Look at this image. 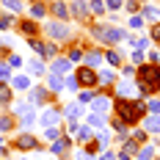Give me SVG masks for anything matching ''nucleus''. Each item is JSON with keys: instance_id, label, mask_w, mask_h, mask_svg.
<instances>
[{"instance_id": "nucleus-36", "label": "nucleus", "mask_w": 160, "mask_h": 160, "mask_svg": "<svg viewBox=\"0 0 160 160\" xmlns=\"http://www.w3.org/2000/svg\"><path fill=\"white\" fill-rule=\"evenodd\" d=\"M44 14H47V8H44L42 3H33V6H31V17H33V19H42Z\"/></svg>"}, {"instance_id": "nucleus-51", "label": "nucleus", "mask_w": 160, "mask_h": 160, "mask_svg": "<svg viewBox=\"0 0 160 160\" xmlns=\"http://www.w3.org/2000/svg\"><path fill=\"white\" fill-rule=\"evenodd\" d=\"M124 8L132 11V14H138V0H127V3H124Z\"/></svg>"}, {"instance_id": "nucleus-32", "label": "nucleus", "mask_w": 160, "mask_h": 160, "mask_svg": "<svg viewBox=\"0 0 160 160\" xmlns=\"http://www.w3.org/2000/svg\"><path fill=\"white\" fill-rule=\"evenodd\" d=\"M28 72H31V75H44V64H42L39 58H33L31 64H28Z\"/></svg>"}, {"instance_id": "nucleus-40", "label": "nucleus", "mask_w": 160, "mask_h": 160, "mask_svg": "<svg viewBox=\"0 0 160 160\" xmlns=\"http://www.w3.org/2000/svg\"><path fill=\"white\" fill-rule=\"evenodd\" d=\"M135 72H138V66H135V64H130V66H122V78H124V80L135 78Z\"/></svg>"}, {"instance_id": "nucleus-53", "label": "nucleus", "mask_w": 160, "mask_h": 160, "mask_svg": "<svg viewBox=\"0 0 160 160\" xmlns=\"http://www.w3.org/2000/svg\"><path fill=\"white\" fill-rule=\"evenodd\" d=\"M152 39L160 44V22H155V28H152Z\"/></svg>"}, {"instance_id": "nucleus-13", "label": "nucleus", "mask_w": 160, "mask_h": 160, "mask_svg": "<svg viewBox=\"0 0 160 160\" xmlns=\"http://www.w3.org/2000/svg\"><path fill=\"white\" fill-rule=\"evenodd\" d=\"M47 91H52V94H58V91H64V78L61 75H47Z\"/></svg>"}, {"instance_id": "nucleus-24", "label": "nucleus", "mask_w": 160, "mask_h": 160, "mask_svg": "<svg viewBox=\"0 0 160 160\" xmlns=\"http://www.w3.org/2000/svg\"><path fill=\"white\" fill-rule=\"evenodd\" d=\"M144 130H146V132H158V130H160V113H158V116L144 119Z\"/></svg>"}, {"instance_id": "nucleus-28", "label": "nucleus", "mask_w": 160, "mask_h": 160, "mask_svg": "<svg viewBox=\"0 0 160 160\" xmlns=\"http://www.w3.org/2000/svg\"><path fill=\"white\" fill-rule=\"evenodd\" d=\"M19 31L25 33V36H36V33H39V25H36V22H31V19H25V22L19 25Z\"/></svg>"}, {"instance_id": "nucleus-57", "label": "nucleus", "mask_w": 160, "mask_h": 160, "mask_svg": "<svg viewBox=\"0 0 160 160\" xmlns=\"http://www.w3.org/2000/svg\"><path fill=\"white\" fill-rule=\"evenodd\" d=\"M22 160H28V158H22Z\"/></svg>"}, {"instance_id": "nucleus-19", "label": "nucleus", "mask_w": 160, "mask_h": 160, "mask_svg": "<svg viewBox=\"0 0 160 160\" xmlns=\"http://www.w3.org/2000/svg\"><path fill=\"white\" fill-rule=\"evenodd\" d=\"M97 83H102V86H116V72H113V69L99 72V75H97Z\"/></svg>"}, {"instance_id": "nucleus-20", "label": "nucleus", "mask_w": 160, "mask_h": 160, "mask_svg": "<svg viewBox=\"0 0 160 160\" xmlns=\"http://www.w3.org/2000/svg\"><path fill=\"white\" fill-rule=\"evenodd\" d=\"M111 127L116 130V135H119V138H122V141H127V124H124V122H122V119H111Z\"/></svg>"}, {"instance_id": "nucleus-27", "label": "nucleus", "mask_w": 160, "mask_h": 160, "mask_svg": "<svg viewBox=\"0 0 160 160\" xmlns=\"http://www.w3.org/2000/svg\"><path fill=\"white\" fill-rule=\"evenodd\" d=\"M135 160H155V146H141L138 149V155H135Z\"/></svg>"}, {"instance_id": "nucleus-8", "label": "nucleus", "mask_w": 160, "mask_h": 160, "mask_svg": "<svg viewBox=\"0 0 160 160\" xmlns=\"http://www.w3.org/2000/svg\"><path fill=\"white\" fill-rule=\"evenodd\" d=\"M69 17H75L78 22H86V19H88V3H86V0H72Z\"/></svg>"}, {"instance_id": "nucleus-35", "label": "nucleus", "mask_w": 160, "mask_h": 160, "mask_svg": "<svg viewBox=\"0 0 160 160\" xmlns=\"http://www.w3.org/2000/svg\"><path fill=\"white\" fill-rule=\"evenodd\" d=\"M88 11H94L97 17H102L105 14V3H102V0H91V3H88Z\"/></svg>"}, {"instance_id": "nucleus-34", "label": "nucleus", "mask_w": 160, "mask_h": 160, "mask_svg": "<svg viewBox=\"0 0 160 160\" xmlns=\"http://www.w3.org/2000/svg\"><path fill=\"white\" fill-rule=\"evenodd\" d=\"M144 22H146V17H144V14H132V17H130V28H132V31L144 28Z\"/></svg>"}, {"instance_id": "nucleus-33", "label": "nucleus", "mask_w": 160, "mask_h": 160, "mask_svg": "<svg viewBox=\"0 0 160 160\" xmlns=\"http://www.w3.org/2000/svg\"><path fill=\"white\" fill-rule=\"evenodd\" d=\"M141 14H144L146 19H160V8H158V6H144Z\"/></svg>"}, {"instance_id": "nucleus-47", "label": "nucleus", "mask_w": 160, "mask_h": 160, "mask_svg": "<svg viewBox=\"0 0 160 160\" xmlns=\"http://www.w3.org/2000/svg\"><path fill=\"white\" fill-rule=\"evenodd\" d=\"M124 6V0H105V8H111V11H119Z\"/></svg>"}, {"instance_id": "nucleus-9", "label": "nucleus", "mask_w": 160, "mask_h": 160, "mask_svg": "<svg viewBox=\"0 0 160 160\" xmlns=\"http://www.w3.org/2000/svg\"><path fill=\"white\" fill-rule=\"evenodd\" d=\"M69 146H72V138H58V141H52L50 144V155H58V158H64L66 152H69Z\"/></svg>"}, {"instance_id": "nucleus-15", "label": "nucleus", "mask_w": 160, "mask_h": 160, "mask_svg": "<svg viewBox=\"0 0 160 160\" xmlns=\"http://www.w3.org/2000/svg\"><path fill=\"white\" fill-rule=\"evenodd\" d=\"M47 99V88H42V86H31V105H42Z\"/></svg>"}, {"instance_id": "nucleus-18", "label": "nucleus", "mask_w": 160, "mask_h": 160, "mask_svg": "<svg viewBox=\"0 0 160 160\" xmlns=\"http://www.w3.org/2000/svg\"><path fill=\"white\" fill-rule=\"evenodd\" d=\"M83 58H86V66H94V69L102 64V52H99V50H88Z\"/></svg>"}, {"instance_id": "nucleus-44", "label": "nucleus", "mask_w": 160, "mask_h": 160, "mask_svg": "<svg viewBox=\"0 0 160 160\" xmlns=\"http://www.w3.org/2000/svg\"><path fill=\"white\" fill-rule=\"evenodd\" d=\"M3 6H6V8H11V11H17V14L22 11V3H19V0H3Z\"/></svg>"}, {"instance_id": "nucleus-49", "label": "nucleus", "mask_w": 160, "mask_h": 160, "mask_svg": "<svg viewBox=\"0 0 160 160\" xmlns=\"http://www.w3.org/2000/svg\"><path fill=\"white\" fill-rule=\"evenodd\" d=\"M144 58H146V55H144V50H135V52H132V64H135V66H141V64H144Z\"/></svg>"}, {"instance_id": "nucleus-2", "label": "nucleus", "mask_w": 160, "mask_h": 160, "mask_svg": "<svg viewBox=\"0 0 160 160\" xmlns=\"http://www.w3.org/2000/svg\"><path fill=\"white\" fill-rule=\"evenodd\" d=\"M135 78H138V91H141V99H146L149 94H155L160 91V66L158 64H141L138 66V72H135Z\"/></svg>"}, {"instance_id": "nucleus-6", "label": "nucleus", "mask_w": 160, "mask_h": 160, "mask_svg": "<svg viewBox=\"0 0 160 160\" xmlns=\"http://www.w3.org/2000/svg\"><path fill=\"white\" fill-rule=\"evenodd\" d=\"M91 111H94V113H102V116H108V119H111V113H113V102H111L105 94H97L94 99H91Z\"/></svg>"}, {"instance_id": "nucleus-5", "label": "nucleus", "mask_w": 160, "mask_h": 160, "mask_svg": "<svg viewBox=\"0 0 160 160\" xmlns=\"http://www.w3.org/2000/svg\"><path fill=\"white\" fill-rule=\"evenodd\" d=\"M75 80L80 88H94L97 86V69L94 66H78L75 69Z\"/></svg>"}, {"instance_id": "nucleus-25", "label": "nucleus", "mask_w": 160, "mask_h": 160, "mask_svg": "<svg viewBox=\"0 0 160 160\" xmlns=\"http://www.w3.org/2000/svg\"><path fill=\"white\" fill-rule=\"evenodd\" d=\"M138 149H141V144H138V141H135V138H132V141H124V146H122V155H138Z\"/></svg>"}, {"instance_id": "nucleus-23", "label": "nucleus", "mask_w": 160, "mask_h": 160, "mask_svg": "<svg viewBox=\"0 0 160 160\" xmlns=\"http://www.w3.org/2000/svg\"><path fill=\"white\" fill-rule=\"evenodd\" d=\"M33 124H36V113H33V111H25L22 116H19V127H22V130L33 127Z\"/></svg>"}, {"instance_id": "nucleus-52", "label": "nucleus", "mask_w": 160, "mask_h": 160, "mask_svg": "<svg viewBox=\"0 0 160 160\" xmlns=\"http://www.w3.org/2000/svg\"><path fill=\"white\" fill-rule=\"evenodd\" d=\"M94 91H80V102H91V99H94Z\"/></svg>"}, {"instance_id": "nucleus-37", "label": "nucleus", "mask_w": 160, "mask_h": 160, "mask_svg": "<svg viewBox=\"0 0 160 160\" xmlns=\"http://www.w3.org/2000/svg\"><path fill=\"white\" fill-rule=\"evenodd\" d=\"M11 102V88H6V86H0V108H6Z\"/></svg>"}, {"instance_id": "nucleus-14", "label": "nucleus", "mask_w": 160, "mask_h": 160, "mask_svg": "<svg viewBox=\"0 0 160 160\" xmlns=\"http://www.w3.org/2000/svg\"><path fill=\"white\" fill-rule=\"evenodd\" d=\"M39 146V141L33 138L31 132H22L19 138H17V149H36Z\"/></svg>"}, {"instance_id": "nucleus-12", "label": "nucleus", "mask_w": 160, "mask_h": 160, "mask_svg": "<svg viewBox=\"0 0 160 160\" xmlns=\"http://www.w3.org/2000/svg\"><path fill=\"white\" fill-rule=\"evenodd\" d=\"M69 69H72V61L69 58H52V72L55 75L64 78V75H69Z\"/></svg>"}, {"instance_id": "nucleus-29", "label": "nucleus", "mask_w": 160, "mask_h": 160, "mask_svg": "<svg viewBox=\"0 0 160 160\" xmlns=\"http://www.w3.org/2000/svg\"><path fill=\"white\" fill-rule=\"evenodd\" d=\"M61 135H64V132H61V127H58V124H55V127H44V138H47L50 144H52V141H58Z\"/></svg>"}, {"instance_id": "nucleus-50", "label": "nucleus", "mask_w": 160, "mask_h": 160, "mask_svg": "<svg viewBox=\"0 0 160 160\" xmlns=\"http://www.w3.org/2000/svg\"><path fill=\"white\" fill-rule=\"evenodd\" d=\"M25 111H31V105H28V102H17V105H14V113H17V116H22Z\"/></svg>"}, {"instance_id": "nucleus-48", "label": "nucleus", "mask_w": 160, "mask_h": 160, "mask_svg": "<svg viewBox=\"0 0 160 160\" xmlns=\"http://www.w3.org/2000/svg\"><path fill=\"white\" fill-rule=\"evenodd\" d=\"M64 88H69V91H80V86H78V80H75V78H66L64 80Z\"/></svg>"}, {"instance_id": "nucleus-17", "label": "nucleus", "mask_w": 160, "mask_h": 160, "mask_svg": "<svg viewBox=\"0 0 160 160\" xmlns=\"http://www.w3.org/2000/svg\"><path fill=\"white\" fill-rule=\"evenodd\" d=\"M80 113H83V102H69V105L64 108V116H66V119H72V122L78 119Z\"/></svg>"}, {"instance_id": "nucleus-7", "label": "nucleus", "mask_w": 160, "mask_h": 160, "mask_svg": "<svg viewBox=\"0 0 160 160\" xmlns=\"http://www.w3.org/2000/svg\"><path fill=\"white\" fill-rule=\"evenodd\" d=\"M113 88H116V97H127V99H141V91H138V86H132V83H127V80L116 83Z\"/></svg>"}, {"instance_id": "nucleus-30", "label": "nucleus", "mask_w": 160, "mask_h": 160, "mask_svg": "<svg viewBox=\"0 0 160 160\" xmlns=\"http://www.w3.org/2000/svg\"><path fill=\"white\" fill-rule=\"evenodd\" d=\"M94 141H97V146H99V149H108V144H111V132H105V130H102V132H97Z\"/></svg>"}, {"instance_id": "nucleus-39", "label": "nucleus", "mask_w": 160, "mask_h": 160, "mask_svg": "<svg viewBox=\"0 0 160 160\" xmlns=\"http://www.w3.org/2000/svg\"><path fill=\"white\" fill-rule=\"evenodd\" d=\"M130 44H132L135 50H146V47H149V39H144V36H135Z\"/></svg>"}, {"instance_id": "nucleus-54", "label": "nucleus", "mask_w": 160, "mask_h": 160, "mask_svg": "<svg viewBox=\"0 0 160 160\" xmlns=\"http://www.w3.org/2000/svg\"><path fill=\"white\" fill-rule=\"evenodd\" d=\"M8 64L11 66H22V58H19V55H8Z\"/></svg>"}, {"instance_id": "nucleus-43", "label": "nucleus", "mask_w": 160, "mask_h": 160, "mask_svg": "<svg viewBox=\"0 0 160 160\" xmlns=\"http://www.w3.org/2000/svg\"><path fill=\"white\" fill-rule=\"evenodd\" d=\"M11 25H14V17H11V14H3V17H0V28H3V31H8Z\"/></svg>"}, {"instance_id": "nucleus-21", "label": "nucleus", "mask_w": 160, "mask_h": 160, "mask_svg": "<svg viewBox=\"0 0 160 160\" xmlns=\"http://www.w3.org/2000/svg\"><path fill=\"white\" fill-rule=\"evenodd\" d=\"M11 86H14L17 91H31V80L25 78V75H17V78H11Z\"/></svg>"}, {"instance_id": "nucleus-22", "label": "nucleus", "mask_w": 160, "mask_h": 160, "mask_svg": "<svg viewBox=\"0 0 160 160\" xmlns=\"http://www.w3.org/2000/svg\"><path fill=\"white\" fill-rule=\"evenodd\" d=\"M52 14L58 17V19H69V8H66L61 0H52Z\"/></svg>"}, {"instance_id": "nucleus-41", "label": "nucleus", "mask_w": 160, "mask_h": 160, "mask_svg": "<svg viewBox=\"0 0 160 160\" xmlns=\"http://www.w3.org/2000/svg\"><path fill=\"white\" fill-rule=\"evenodd\" d=\"M0 80H3V83L11 80V66H8V64H0Z\"/></svg>"}, {"instance_id": "nucleus-3", "label": "nucleus", "mask_w": 160, "mask_h": 160, "mask_svg": "<svg viewBox=\"0 0 160 160\" xmlns=\"http://www.w3.org/2000/svg\"><path fill=\"white\" fill-rule=\"evenodd\" d=\"M91 36H94L97 42H102V44H116V42L127 39V31H124V28H105V25H94V28H91Z\"/></svg>"}, {"instance_id": "nucleus-55", "label": "nucleus", "mask_w": 160, "mask_h": 160, "mask_svg": "<svg viewBox=\"0 0 160 160\" xmlns=\"http://www.w3.org/2000/svg\"><path fill=\"white\" fill-rule=\"evenodd\" d=\"M99 160H116V155H113V152H102V158Z\"/></svg>"}, {"instance_id": "nucleus-1", "label": "nucleus", "mask_w": 160, "mask_h": 160, "mask_svg": "<svg viewBox=\"0 0 160 160\" xmlns=\"http://www.w3.org/2000/svg\"><path fill=\"white\" fill-rule=\"evenodd\" d=\"M113 111H116V119H122L124 124H138L146 116V105L144 99H127V97H116L113 102Z\"/></svg>"}, {"instance_id": "nucleus-38", "label": "nucleus", "mask_w": 160, "mask_h": 160, "mask_svg": "<svg viewBox=\"0 0 160 160\" xmlns=\"http://www.w3.org/2000/svg\"><path fill=\"white\" fill-rule=\"evenodd\" d=\"M8 130H14V119L11 116H0V132H8Z\"/></svg>"}, {"instance_id": "nucleus-4", "label": "nucleus", "mask_w": 160, "mask_h": 160, "mask_svg": "<svg viewBox=\"0 0 160 160\" xmlns=\"http://www.w3.org/2000/svg\"><path fill=\"white\" fill-rule=\"evenodd\" d=\"M44 33H47L52 42H66V39H72V28H69L66 22H47V25H44Z\"/></svg>"}, {"instance_id": "nucleus-46", "label": "nucleus", "mask_w": 160, "mask_h": 160, "mask_svg": "<svg viewBox=\"0 0 160 160\" xmlns=\"http://www.w3.org/2000/svg\"><path fill=\"white\" fill-rule=\"evenodd\" d=\"M75 158H78V160H97L88 149H78V152H75Z\"/></svg>"}, {"instance_id": "nucleus-11", "label": "nucleus", "mask_w": 160, "mask_h": 160, "mask_svg": "<svg viewBox=\"0 0 160 160\" xmlns=\"http://www.w3.org/2000/svg\"><path fill=\"white\" fill-rule=\"evenodd\" d=\"M75 138H78V144H91V141H94V127H88V124L78 127Z\"/></svg>"}, {"instance_id": "nucleus-16", "label": "nucleus", "mask_w": 160, "mask_h": 160, "mask_svg": "<svg viewBox=\"0 0 160 160\" xmlns=\"http://www.w3.org/2000/svg\"><path fill=\"white\" fill-rule=\"evenodd\" d=\"M86 124L94 127V130H102L105 124H108V116H102V113H91V116L86 119Z\"/></svg>"}, {"instance_id": "nucleus-31", "label": "nucleus", "mask_w": 160, "mask_h": 160, "mask_svg": "<svg viewBox=\"0 0 160 160\" xmlns=\"http://www.w3.org/2000/svg\"><path fill=\"white\" fill-rule=\"evenodd\" d=\"M105 61H108L111 66H119L122 64V50H111V52L105 55Z\"/></svg>"}, {"instance_id": "nucleus-42", "label": "nucleus", "mask_w": 160, "mask_h": 160, "mask_svg": "<svg viewBox=\"0 0 160 160\" xmlns=\"http://www.w3.org/2000/svg\"><path fill=\"white\" fill-rule=\"evenodd\" d=\"M28 44H31V47L36 50V52H42V55H44V42H42V39H36V36H31V42H28Z\"/></svg>"}, {"instance_id": "nucleus-56", "label": "nucleus", "mask_w": 160, "mask_h": 160, "mask_svg": "<svg viewBox=\"0 0 160 160\" xmlns=\"http://www.w3.org/2000/svg\"><path fill=\"white\" fill-rule=\"evenodd\" d=\"M119 160H130V155H122V152H119Z\"/></svg>"}, {"instance_id": "nucleus-26", "label": "nucleus", "mask_w": 160, "mask_h": 160, "mask_svg": "<svg viewBox=\"0 0 160 160\" xmlns=\"http://www.w3.org/2000/svg\"><path fill=\"white\" fill-rule=\"evenodd\" d=\"M144 105H146V113H152V116H158V113H160V99H158V97L144 99Z\"/></svg>"}, {"instance_id": "nucleus-45", "label": "nucleus", "mask_w": 160, "mask_h": 160, "mask_svg": "<svg viewBox=\"0 0 160 160\" xmlns=\"http://www.w3.org/2000/svg\"><path fill=\"white\" fill-rule=\"evenodd\" d=\"M83 55H86V52H83L80 47H72V50H69V61H83Z\"/></svg>"}, {"instance_id": "nucleus-10", "label": "nucleus", "mask_w": 160, "mask_h": 160, "mask_svg": "<svg viewBox=\"0 0 160 160\" xmlns=\"http://www.w3.org/2000/svg\"><path fill=\"white\" fill-rule=\"evenodd\" d=\"M58 122H61V111L58 108H47V111L42 113V124L44 127H55Z\"/></svg>"}]
</instances>
